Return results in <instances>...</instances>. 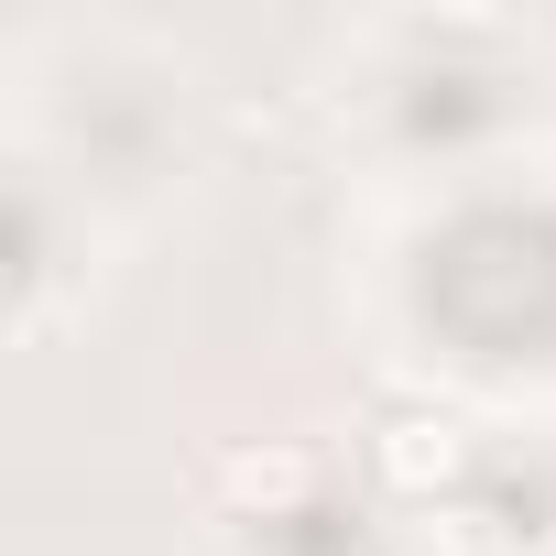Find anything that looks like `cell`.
I'll return each mask as SVG.
<instances>
[{
  "label": "cell",
  "instance_id": "2",
  "mask_svg": "<svg viewBox=\"0 0 556 556\" xmlns=\"http://www.w3.org/2000/svg\"><path fill=\"white\" fill-rule=\"evenodd\" d=\"M207 480H218V502H240V513H295L306 480H317V458H306L295 437H262V447H229Z\"/></svg>",
  "mask_w": 556,
  "mask_h": 556
},
{
  "label": "cell",
  "instance_id": "1",
  "mask_svg": "<svg viewBox=\"0 0 556 556\" xmlns=\"http://www.w3.org/2000/svg\"><path fill=\"white\" fill-rule=\"evenodd\" d=\"M371 480L404 491V502L458 491V480H469V426H458L447 404H404V415H382V426H371Z\"/></svg>",
  "mask_w": 556,
  "mask_h": 556
}]
</instances>
